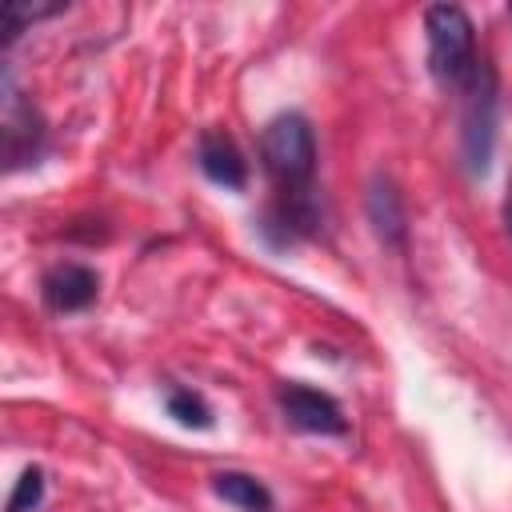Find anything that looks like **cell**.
I'll list each match as a JSON object with an SVG mask.
<instances>
[{
  "label": "cell",
  "instance_id": "6",
  "mask_svg": "<svg viewBox=\"0 0 512 512\" xmlns=\"http://www.w3.org/2000/svg\"><path fill=\"white\" fill-rule=\"evenodd\" d=\"M196 164L212 184H220L228 192H240L248 184V160L228 132H204L196 144Z\"/></svg>",
  "mask_w": 512,
  "mask_h": 512
},
{
  "label": "cell",
  "instance_id": "3",
  "mask_svg": "<svg viewBox=\"0 0 512 512\" xmlns=\"http://www.w3.org/2000/svg\"><path fill=\"white\" fill-rule=\"evenodd\" d=\"M468 104H464V160L476 176L488 172L492 148H496V120H500V88H496V68L488 60L476 64L472 80L464 84Z\"/></svg>",
  "mask_w": 512,
  "mask_h": 512
},
{
  "label": "cell",
  "instance_id": "8",
  "mask_svg": "<svg viewBox=\"0 0 512 512\" xmlns=\"http://www.w3.org/2000/svg\"><path fill=\"white\" fill-rule=\"evenodd\" d=\"M36 144H40V120L12 92V80H4V156H8V164L16 168L20 160L36 156Z\"/></svg>",
  "mask_w": 512,
  "mask_h": 512
},
{
  "label": "cell",
  "instance_id": "7",
  "mask_svg": "<svg viewBox=\"0 0 512 512\" xmlns=\"http://www.w3.org/2000/svg\"><path fill=\"white\" fill-rule=\"evenodd\" d=\"M368 224H372V232L384 244L404 248V240H408V216H404V200H400V192H396V184L388 176H376L368 184Z\"/></svg>",
  "mask_w": 512,
  "mask_h": 512
},
{
  "label": "cell",
  "instance_id": "10",
  "mask_svg": "<svg viewBox=\"0 0 512 512\" xmlns=\"http://www.w3.org/2000/svg\"><path fill=\"white\" fill-rule=\"evenodd\" d=\"M56 12H64V4H28V0H4L0 4V32H4V40H16L28 24H36V20H48V16H56Z\"/></svg>",
  "mask_w": 512,
  "mask_h": 512
},
{
  "label": "cell",
  "instance_id": "4",
  "mask_svg": "<svg viewBox=\"0 0 512 512\" xmlns=\"http://www.w3.org/2000/svg\"><path fill=\"white\" fill-rule=\"evenodd\" d=\"M280 400V412L292 428L300 432H312V436H344L348 432V420H344V408L320 392V388H308V384H280L276 392Z\"/></svg>",
  "mask_w": 512,
  "mask_h": 512
},
{
  "label": "cell",
  "instance_id": "9",
  "mask_svg": "<svg viewBox=\"0 0 512 512\" xmlns=\"http://www.w3.org/2000/svg\"><path fill=\"white\" fill-rule=\"evenodd\" d=\"M212 488L220 500L236 504L240 512H272V492L264 488V480H256L248 472H216Z\"/></svg>",
  "mask_w": 512,
  "mask_h": 512
},
{
  "label": "cell",
  "instance_id": "2",
  "mask_svg": "<svg viewBox=\"0 0 512 512\" xmlns=\"http://www.w3.org/2000/svg\"><path fill=\"white\" fill-rule=\"evenodd\" d=\"M260 156L264 168L284 184V188H308L316 172V132L300 112H280L268 120L260 136Z\"/></svg>",
  "mask_w": 512,
  "mask_h": 512
},
{
  "label": "cell",
  "instance_id": "13",
  "mask_svg": "<svg viewBox=\"0 0 512 512\" xmlns=\"http://www.w3.org/2000/svg\"><path fill=\"white\" fill-rule=\"evenodd\" d=\"M504 224H508V236H512V200H508V208H504Z\"/></svg>",
  "mask_w": 512,
  "mask_h": 512
},
{
  "label": "cell",
  "instance_id": "1",
  "mask_svg": "<svg viewBox=\"0 0 512 512\" xmlns=\"http://www.w3.org/2000/svg\"><path fill=\"white\" fill-rule=\"evenodd\" d=\"M424 36H428V72L440 88H464L476 72V28L464 8L456 4H432L424 12Z\"/></svg>",
  "mask_w": 512,
  "mask_h": 512
},
{
  "label": "cell",
  "instance_id": "11",
  "mask_svg": "<svg viewBox=\"0 0 512 512\" xmlns=\"http://www.w3.org/2000/svg\"><path fill=\"white\" fill-rule=\"evenodd\" d=\"M164 408H168V416H172L176 424H184V428H212V408H208V400H204L200 392H192V388H172L168 400H164Z\"/></svg>",
  "mask_w": 512,
  "mask_h": 512
},
{
  "label": "cell",
  "instance_id": "12",
  "mask_svg": "<svg viewBox=\"0 0 512 512\" xmlns=\"http://www.w3.org/2000/svg\"><path fill=\"white\" fill-rule=\"evenodd\" d=\"M40 500H44V468H24L4 512H36Z\"/></svg>",
  "mask_w": 512,
  "mask_h": 512
},
{
  "label": "cell",
  "instance_id": "5",
  "mask_svg": "<svg viewBox=\"0 0 512 512\" xmlns=\"http://www.w3.org/2000/svg\"><path fill=\"white\" fill-rule=\"evenodd\" d=\"M100 292V276L88 264H56L40 280V296L52 312H84Z\"/></svg>",
  "mask_w": 512,
  "mask_h": 512
}]
</instances>
